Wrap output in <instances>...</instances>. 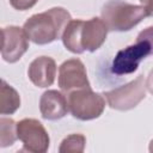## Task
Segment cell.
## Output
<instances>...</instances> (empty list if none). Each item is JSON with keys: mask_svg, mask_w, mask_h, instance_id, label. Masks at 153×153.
Wrapping results in <instances>:
<instances>
[{"mask_svg": "<svg viewBox=\"0 0 153 153\" xmlns=\"http://www.w3.org/2000/svg\"><path fill=\"white\" fill-rule=\"evenodd\" d=\"M72 20L71 13L63 7H53L45 12L31 16L23 25L29 41L38 45L49 44L60 37Z\"/></svg>", "mask_w": 153, "mask_h": 153, "instance_id": "6da1fadb", "label": "cell"}, {"mask_svg": "<svg viewBox=\"0 0 153 153\" xmlns=\"http://www.w3.org/2000/svg\"><path fill=\"white\" fill-rule=\"evenodd\" d=\"M102 19L109 31H129L148 17L143 5H133L122 0H109L102 8Z\"/></svg>", "mask_w": 153, "mask_h": 153, "instance_id": "7a4b0ae2", "label": "cell"}, {"mask_svg": "<svg viewBox=\"0 0 153 153\" xmlns=\"http://www.w3.org/2000/svg\"><path fill=\"white\" fill-rule=\"evenodd\" d=\"M68 109L74 118L90 121L98 118L105 109V99L100 93L93 92L91 87L75 90L67 94Z\"/></svg>", "mask_w": 153, "mask_h": 153, "instance_id": "3957f363", "label": "cell"}, {"mask_svg": "<svg viewBox=\"0 0 153 153\" xmlns=\"http://www.w3.org/2000/svg\"><path fill=\"white\" fill-rule=\"evenodd\" d=\"M103 96L105 97L108 105L111 109L127 111L145 99L146 97V81L143 75H139L135 80L116 87L111 91L104 92Z\"/></svg>", "mask_w": 153, "mask_h": 153, "instance_id": "277c9868", "label": "cell"}, {"mask_svg": "<svg viewBox=\"0 0 153 153\" xmlns=\"http://www.w3.org/2000/svg\"><path fill=\"white\" fill-rule=\"evenodd\" d=\"M18 139L23 142L24 151L44 153L49 148L50 137L44 126L35 118H24L17 123Z\"/></svg>", "mask_w": 153, "mask_h": 153, "instance_id": "5b68a950", "label": "cell"}, {"mask_svg": "<svg viewBox=\"0 0 153 153\" xmlns=\"http://www.w3.org/2000/svg\"><path fill=\"white\" fill-rule=\"evenodd\" d=\"M151 55V48L145 41L136 39L135 44L128 45L124 49L117 51L114 61H112V73L117 75L130 74L134 73L140 62Z\"/></svg>", "mask_w": 153, "mask_h": 153, "instance_id": "8992f818", "label": "cell"}, {"mask_svg": "<svg viewBox=\"0 0 153 153\" xmlns=\"http://www.w3.org/2000/svg\"><path fill=\"white\" fill-rule=\"evenodd\" d=\"M59 87L65 93L68 94L75 90L91 87L86 68L81 60L69 59L59 67Z\"/></svg>", "mask_w": 153, "mask_h": 153, "instance_id": "52a82bcc", "label": "cell"}, {"mask_svg": "<svg viewBox=\"0 0 153 153\" xmlns=\"http://www.w3.org/2000/svg\"><path fill=\"white\" fill-rule=\"evenodd\" d=\"M1 33V57L8 63H14L29 49V38L23 29L14 25L4 27Z\"/></svg>", "mask_w": 153, "mask_h": 153, "instance_id": "ba28073f", "label": "cell"}, {"mask_svg": "<svg viewBox=\"0 0 153 153\" xmlns=\"http://www.w3.org/2000/svg\"><path fill=\"white\" fill-rule=\"evenodd\" d=\"M39 111L44 120H61L69 111L68 100L62 92L57 90H48L41 96Z\"/></svg>", "mask_w": 153, "mask_h": 153, "instance_id": "9c48e42d", "label": "cell"}, {"mask_svg": "<svg viewBox=\"0 0 153 153\" xmlns=\"http://www.w3.org/2000/svg\"><path fill=\"white\" fill-rule=\"evenodd\" d=\"M108 27L102 18H91L88 20H84L81 29V45L84 50L96 51L98 50L105 42L108 36Z\"/></svg>", "mask_w": 153, "mask_h": 153, "instance_id": "30bf717a", "label": "cell"}, {"mask_svg": "<svg viewBox=\"0 0 153 153\" xmlns=\"http://www.w3.org/2000/svg\"><path fill=\"white\" fill-rule=\"evenodd\" d=\"M27 75L37 87H48L54 84L56 76V62L49 56L36 57L29 66Z\"/></svg>", "mask_w": 153, "mask_h": 153, "instance_id": "8fae6325", "label": "cell"}, {"mask_svg": "<svg viewBox=\"0 0 153 153\" xmlns=\"http://www.w3.org/2000/svg\"><path fill=\"white\" fill-rule=\"evenodd\" d=\"M82 24H84V20L81 19H72L67 24L61 37L65 48L73 54H82L85 51L81 45Z\"/></svg>", "mask_w": 153, "mask_h": 153, "instance_id": "7c38bea8", "label": "cell"}, {"mask_svg": "<svg viewBox=\"0 0 153 153\" xmlns=\"http://www.w3.org/2000/svg\"><path fill=\"white\" fill-rule=\"evenodd\" d=\"M0 112L1 115H12L20 106L19 93L8 85L5 80H1V97H0Z\"/></svg>", "mask_w": 153, "mask_h": 153, "instance_id": "4fadbf2b", "label": "cell"}, {"mask_svg": "<svg viewBox=\"0 0 153 153\" xmlns=\"http://www.w3.org/2000/svg\"><path fill=\"white\" fill-rule=\"evenodd\" d=\"M18 139L17 123L12 118H0V147L12 146Z\"/></svg>", "mask_w": 153, "mask_h": 153, "instance_id": "5bb4252c", "label": "cell"}, {"mask_svg": "<svg viewBox=\"0 0 153 153\" xmlns=\"http://www.w3.org/2000/svg\"><path fill=\"white\" fill-rule=\"evenodd\" d=\"M86 137L82 134H71L67 137H65L59 147L60 153H67V152H76L81 153L85 149Z\"/></svg>", "mask_w": 153, "mask_h": 153, "instance_id": "9a60e30c", "label": "cell"}, {"mask_svg": "<svg viewBox=\"0 0 153 153\" xmlns=\"http://www.w3.org/2000/svg\"><path fill=\"white\" fill-rule=\"evenodd\" d=\"M136 39L145 41L149 45V48H151V55H153V26H148V27L143 29L137 35Z\"/></svg>", "mask_w": 153, "mask_h": 153, "instance_id": "2e32d148", "label": "cell"}, {"mask_svg": "<svg viewBox=\"0 0 153 153\" xmlns=\"http://www.w3.org/2000/svg\"><path fill=\"white\" fill-rule=\"evenodd\" d=\"M38 0H10L11 6L18 11H26L33 7Z\"/></svg>", "mask_w": 153, "mask_h": 153, "instance_id": "e0dca14e", "label": "cell"}, {"mask_svg": "<svg viewBox=\"0 0 153 153\" xmlns=\"http://www.w3.org/2000/svg\"><path fill=\"white\" fill-rule=\"evenodd\" d=\"M146 88L151 94H153V69L149 72L147 79H146Z\"/></svg>", "mask_w": 153, "mask_h": 153, "instance_id": "ac0fdd59", "label": "cell"}, {"mask_svg": "<svg viewBox=\"0 0 153 153\" xmlns=\"http://www.w3.org/2000/svg\"><path fill=\"white\" fill-rule=\"evenodd\" d=\"M143 6L146 7L149 16H153V0H146L143 2Z\"/></svg>", "mask_w": 153, "mask_h": 153, "instance_id": "d6986e66", "label": "cell"}, {"mask_svg": "<svg viewBox=\"0 0 153 153\" xmlns=\"http://www.w3.org/2000/svg\"><path fill=\"white\" fill-rule=\"evenodd\" d=\"M149 152H153V140L149 142Z\"/></svg>", "mask_w": 153, "mask_h": 153, "instance_id": "ffe728a7", "label": "cell"}, {"mask_svg": "<svg viewBox=\"0 0 153 153\" xmlns=\"http://www.w3.org/2000/svg\"><path fill=\"white\" fill-rule=\"evenodd\" d=\"M140 1H141V2H142V4H143V2H145V1H146V0H140Z\"/></svg>", "mask_w": 153, "mask_h": 153, "instance_id": "44dd1931", "label": "cell"}]
</instances>
